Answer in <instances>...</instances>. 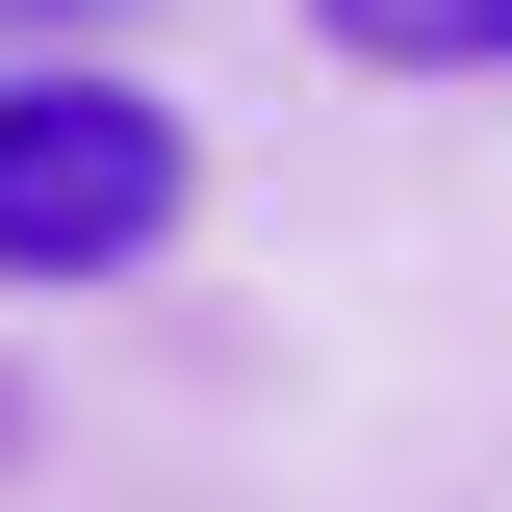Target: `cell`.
I'll use <instances>...</instances> for the list:
<instances>
[{"mask_svg":"<svg viewBox=\"0 0 512 512\" xmlns=\"http://www.w3.org/2000/svg\"><path fill=\"white\" fill-rule=\"evenodd\" d=\"M180 205H205L180 103H128V77H77V52L0 77V282H128Z\"/></svg>","mask_w":512,"mask_h":512,"instance_id":"6da1fadb","label":"cell"},{"mask_svg":"<svg viewBox=\"0 0 512 512\" xmlns=\"http://www.w3.org/2000/svg\"><path fill=\"white\" fill-rule=\"evenodd\" d=\"M359 77H512V0H308Z\"/></svg>","mask_w":512,"mask_h":512,"instance_id":"7a4b0ae2","label":"cell"},{"mask_svg":"<svg viewBox=\"0 0 512 512\" xmlns=\"http://www.w3.org/2000/svg\"><path fill=\"white\" fill-rule=\"evenodd\" d=\"M77 26H103V0H0V52H77Z\"/></svg>","mask_w":512,"mask_h":512,"instance_id":"3957f363","label":"cell"}]
</instances>
